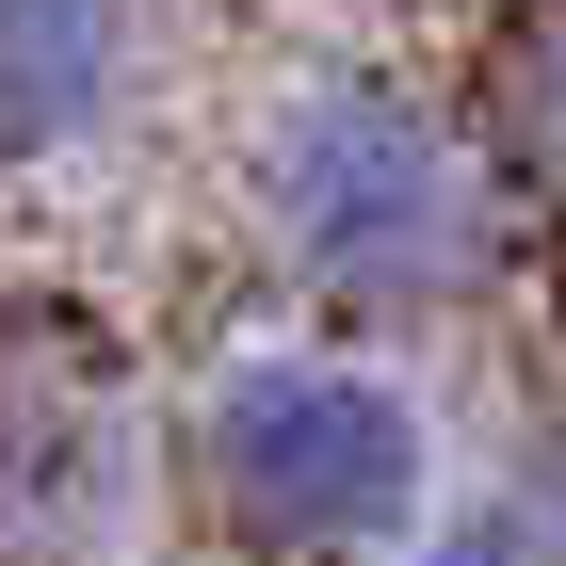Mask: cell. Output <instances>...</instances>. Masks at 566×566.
Wrapping results in <instances>:
<instances>
[{"label": "cell", "mask_w": 566, "mask_h": 566, "mask_svg": "<svg viewBox=\"0 0 566 566\" xmlns=\"http://www.w3.org/2000/svg\"><path fill=\"white\" fill-rule=\"evenodd\" d=\"M243 227L307 307L437 324L502 275V163L389 65H307L243 146Z\"/></svg>", "instance_id": "cell-1"}, {"label": "cell", "mask_w": 566, "mask_h": 566, "mask_svg": "<svg viewBox=\"0 0 566 566\" xmlns=\"http://www.w3.org/2000/svg\"><path fill=\"white\" fill-rule=\"evenodd\" d=\"M195 485L260 566H389L437 502V421L405 405V373L340 340L227 356L195 405Z\"/></svg>", "instance_id": "cell-2"}, {"label": "cell", "mask_w": 566, "mask_h": 566, "mask_svg": "<svg viewBox=\"0 0 566 566\" xmlns=\"http://www.w3.org/2000/svg\"><path fill=\"white\" fill-rule=\"evenodd\" d=\"M146 65V0H0V178L82 163Z\"/></svg>", "instance_id": "cell-3"}, {"label": "cell", "mask_w": 566, "mask_h": 566, "mask_svg": "<svg viewBox=\"0 0 566 566\" xmlns=\"http://www.w3.org/2000/svg\"><path fill=\"white\" fill-rule=\"evenodd\" d=\"M389 566H566V470H551V485H518V502H470V518L405 534Z\"/></svg>", "instance_id": "cell-4"}, {"label": "cell", "mask_w": 566, "mask_h": 566, "mask_svg": "<svg viewBox=\"0 0 566 566\" xmlns=\"http://www.w3.org/2000/svg\"><path fill=\"white\" fill-rule=\"evenodd\" d=\"M502 130H518V178H534V195H566V0L518 33V65H502Z\"/></svg>", "instance_id": "cell-5"}]
</instances>
